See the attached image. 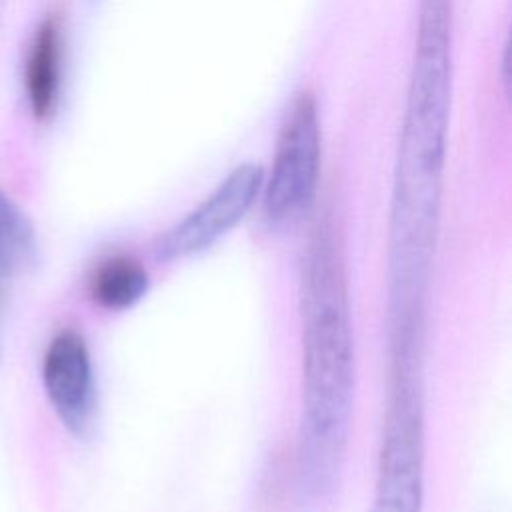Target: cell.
Here are the masks:
<instances>
[{"mask_svg": "<svg viewBox=\"0 0 512 512\" xmlns=\"http://www.w3.org/2000/svg\"><path fill=\"white\" fill-rule=\"evenodd\" d=\"M452 86L454 0H416L386 236V308L400 316L428 306L440 236Z\"/></svg>", "mask_w": 512, "mask_h": 512, "instance_id": "cell-1", "label": "cell"}, {"mask_svg": "<svg viewBox=\"0 0 512 512\" xmlns=\"http://www.w3.org/2000/svg\"><path fill=\"white\" fill-rule=\"evenodd\" d=\"M302 416L298 492L326 502L342 474L352 426L356 358L344 244L330 218L316 224L302 258Z\"/></svg>", "mask_w": 512, "mask_h": 512, "instance_id": "cell-2", "label": "cell"}, {"mask_svg": "<svg viewBox=\"0 0 512 512\" xmlns=\"http://www.w3.org/2000/svg\"><path fill=\"white\" fill-rule=\"evenodd\" d=\"M426 426L422 368H390L370 512H422Z\"/></svg>", "mask_w": 512, "mask_h": 512, "instance_id": "cell-3", "label": "cell"}, {"mask_svg": "<svg viewBox=\"0 0 512 512\" xmlns=\"http://www.w3.org/2000/svg\"><path fill=\"white\" fill-rule=\"evenodd\" d=\"M322 168V126L314 94L298 92L280 124L270 172L264 174L262 210L274 228L298 224L312 208Z\"/></svg>", "mask_w": 512, "mask_h": 512, "instance_id": "cell-4", "label": "cell"}, {"mask_svg": "<svg viewBox=\"0 0 512 512\" xmlns=\"http://www.w3.org/2000/svg\"><path fill=\"white\" fill-rule=\"evenodd\" d=\"M262 184L264 170L260 164L234 166L196 208L154 240V258L178 262L212 248L246 218L262 194Z\"/></svg>", "mask_w": 512, "mask_h": 512, "instance_id": "cell-5", "label": "cell"}, {"mask_svg": "<svg viewBox=\"0 0 512 512\" xmlns=\"http://www.w3.org/2000/svg\"><path fill=\"white\" fill-rule=\"evenodd\" d=\"M42 384L64 428L84 438L96 414L94 366L84 336L76 330L58 332L42 360Z\"/></svg>", "mask_w": 512, "mask_h": 512, "instance_id": "cell-6", "label": "cell"}, {"mask_svg": "<svg viewBox=\"0 0 512 512\" xmlns=\"http://www.w3.org/2000/svg\"><path fill=\"white\" fill-rule=\"evenodd\" d=\"M64 68V28L56 12L46 14L34 28L22 70L24 96L30 114L46 122L58 108Z\"/></svg>", "mask_w": 512, "mask_h": 512, "instance_id": "cell-7", "label": "cell"}, {"mask_svg": "<svg viewBox=\"0 0 512 512\" xmlns=\"http://www.w3.org/2000/svg\"><path fill=\"white\" fill-rule=\"evenodd\" d=\"M150 288L148 270L132 256L116 254L102 260L88 282L90 298L104 310L122 312L138 304Z\"/></svg>", "mask_w": 512, "mask_h": 512, "instance_id": "cell-8", "label": "cell"}, {"mask_svg": "<svg viewBox=\"0 0 512 512\" xmlns=\"http://www.w3.org/2000/svg\"><path fill=\"white\" fill-rule=\"evenodd\" d=\"M38 262L36 230L28 214L0 190V272L26 274Z\"/></svg>", "mask_w": 512, "mask_h": 512, "instance_id": "cell-9", "label": "cell"}]
</instances>
